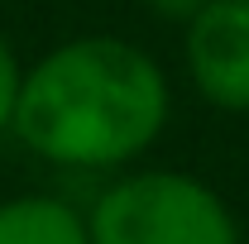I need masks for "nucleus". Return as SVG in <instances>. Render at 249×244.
I'll use <instances>...</instances> for the list:
<instances>
[{"mask_svg": "<svg viewBox=\"0 0 249 244\" xmlns=\"http://www.w3.org/2000/svg\"><path fill=\"white\" fill-rule=\"evenodd\" d=\"M168 124V77L129 38L87 34L34 62L10 129L58 168H120Z\"/></svg>", "mask_w": 249, "mask_h": 244, "instance_id": "1", "label": "nucleus"}, {"mask_svg": "<svg viewBox=\"0 0 249 244\" xmlns=\"http://www.w3.org/2000/svg\"><path fill=\"white\" fill-rule=\"evenodd\" d=\"M91 244H240L235 215L187 173H134L101 192L87 215Z\"/></svg>", "mask_w": 249, "mask_h": 244, "instance_id": "2", "label": "nucleus"}, {"mask_svg": "<svg viewBox=\"0 0 249 244\" xmlns=\"http://www.w3.org/2000/svg\"><path fill=\"white\" fill-rule=\"evenodd\" d=\"M182 62L216 110H249V0H201L182 24Z\"/></svg>", "mask_w": 249, "mask_h": 244, "instance_id": "3", "label": "nucleus"}, {"mask_svg": "<svg viewBox=\"0 0 249 244\" xmlns=\"http://www.w3.org/2000/svg\"><path fill=\"white\" fill-rule=\"evenodd\" d=\"M0 244H91V235L58 196H10L0 201Z\"/></svg>", "mask_w": 249, "mask_h": 244, "instance_id": "4", "label": "nucleus"}, {"mask_svg": "<svg viewBox=\"0 0 249 244\" xmlns=\"http://www.w3.org/2000/svg\"><path fill=\"white\" fill-rule=\"evenodd\" d=\"M19 82H24V67H19L15 48H10V43H5V34H0V129H10V120H15Z\"/></svg>", "mask_w": 249, "mask_h": 244, "instance_id": "5", "label": "nucleus"}]
</instances>
